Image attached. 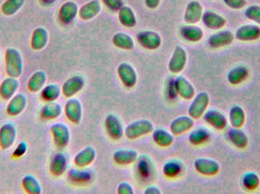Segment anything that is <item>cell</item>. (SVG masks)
Returning a JSON list of instances; mask_svg holds the SVG:
<instances>
[{
    "instance_id": "1",
    "label": "cell",
    "mask_w": 260,
    "mask_h": 194,
    "mask_svg": "<svg viewBox=\"0 0 260 194\" xmlns=\"http://www.w3.org/2000/svg\"><path fill=\"white\" fill-rule=\"evenodd\" d=\"M6 74L9 77H19L22 74L24 68L23 58L19 50L9 48L5 53Z\"/></svg>"
},
{
    "instance_id": "2",
    "label": "cell",
    "mask_w": 260,
    "mask_h": 194,
    "mask_svg": "<svg viewBox=\"0 0 260 194\" xmlns=\"http://www.w3.org/2000/svg\"><path fill=\"white\" fill-rule=\"evenodd\" d=\"M154 131V125L148 119L134 121L126 126L124 130L126 137L129 140H136L147 135Z\"/></svg>"
},
{
    "instance_id": "3",
    "label": "cell",
    "mask_w": 260,
    "mask_h": 194,
    "mask_svg": "<svg viewBox=\"0 0 260 194\" xmlns=\"http://www.w3.org/2000/svg\"><path fill=\"white\" fill-rule=\"evenodd\" d=\"M209 104V94L202 91L192 98V101L188 108V114L193 119H200L206 112Z\"/></svg>"
},
{
    "instance_id": "4",
    "label": "cell",
    "mask_w": 260,
    "mask_h": 194,
    "mask_svg": "<svg viewBox=\"0 0 260 194\" xmlns=\"http://www.w3.org/2000/svg\"><path fill=\"white\" fill-rule=\"evenodd\" d=\"M55 145L59 149H64L70 141V130L66 124L57 122L50 128Z\"/></svg>"
},
{
    "instance_id": "5",
    "label": "cell",
    "mask_w": 260,
    "mask_h": 194,
    "mask_svg": "<svg viewBox=\"0 0 260 194\" xmlns=\"http://www.w3.org/2000/svg\"><path fill=\"white\" fill-rule=\"evenodd\" d=\"M187 62V54L184 49L177 46L168 63V69L173 74H178L184 69Z\"/></svg>"
},
{
    "instance_id": "6",
    "label": "cell",
    "mask_w": 260,
    "mask_h": 194,
    "mask_svg": "<svg viewBox=\"0 0 260 194\" xmlns=\"http://www.w3.org/2000/svg\"><path fill=\"white\" fill-rule=\"evenodd\" d=\"M194 168L198 173L205 176H214L217 175L220 170V166L218 162L212 159L203 157L195 160Z\"/></svg>"
},
{
    "instance_id": "7",
    "label": "cell",
    "mask_w": 260,
    "mask_h": 194,
    "mask_svg": "<svg viewBox=\"0 0 260 194\" xmlns=\"http://www.w3.org/2000/svg\"><path fill=\"white\" fill-rule=\"evenodd\" d=\"M105 128L109 137L113 140H120L124 134V128L120 119L116 114H110L105 119Z\"/></svg>"
},
{
    "instance_id": "8",
    "label": "cell",
    "mask_w": 260,
    "mask_h": 194,
    "mask_svg": "<svg viewBox=\"0 0 260 194\" xmlns=\"http://www.w3.org/2000/svg\"><path fill=\"white\" fill-rule=\"evenodd\" d=\"M117 74L123 85L127 88H134L137 83V73L129 63L123 62L117 68Z\"/></svg>"
},
{
    "instance_id": "9",
    "label": "cell",
    "mask_w": 260,
    "mask_h": 194,
    "mask_svg": "<svg viewBox=\"0 0 260 194\" xmlns=\"http://www.w3.org/2000/svg\"><path fill=\"white\" fill-rule=\"evenodd\" d=\"M85 85V82L83 77L81 75L73 76L64 82L61 91L64 97L72 98L79 94L83 89Z\"/></svg>"
},
{
    "instance_id": "10",
    "label": "cell",
    "mask_w": 260,
    "mask_h": 194,
    "mask_svg": "<svg viewBox=\"0 0 260 194\" xmlns=\"http://www.w3.org/2000/svg\"><path fill=\"white\" fill-rule=\"evenodd\" d=\"M203 116L205 122L215 129L222 131L227 128V118L218 110L215 108L206 110Z\"/></svg>"
},
{
    "instance_id": "11",
    "label": "cell",
    "mask_w": 260,
    "mask_h": 194,
    "mask_svg": "<svg viewBox=\"0 0 260 194\" xmlns=\"http://www.w3.org/2000/svg\"><path fill=\"white\" fill-rule=\"evenodd\" d=\"M67 119L75 125L80 123L82 117V105L80 101L76 98H70L64 108Z\"/></svg>"
},
{
    "instance_id": "12",
    "label": "cell",
    "mask_w": 260,
    "mask_h": 194,
    "mask_svg": "<svg viewBox=\"0 0 260 194\" xmlns=\"http://www.w3.org/2000/svg\"><path fill=\"white\" fill-rule=\"evenodd\" d=\"M235 37L242 42L255 41L260 37V27L256 24H244L237 29Z\"/></svg>"
},
{
    "instance_id": "13",
    "label": "cell",
    "mask_w": 260,
    "mask_h": 194,
    "mask_svg": "<svg viewBox=\"0 0 260 194\" xmlns=\"http://www.w3.org/2000/svg\"><path fill=\"white\" fill-rule=\"evenodd\" d=\"M17 137V130L12 123H6L0 128V147L8 149L15 143Z\"/></svg>"
},
{
    "instance_id": "14",
    "label": "cell",
    "mask_w": 260,
    "mask_h": 194,
    "mask_svg": "<svg viewBox=\"0 0 260 194\" xmlns=\"http://www.w3.org/2000/svg\"><path fill=\"white\" fill-rule=\"evenodd\" d=\"M174 90L180 97L186 100L192 99L196 94L193 85L183 76H179L174 81Z\"/></svg>"
},
{
    "instance_id": "15",
    "label": "cell",
    "mask_w": 260,
    "mask_h": 194,
    "mask_svg": "<svg viewBox=\"0 0 260 194\" xmlns=\"http://www.w3.org/2000/svg\"><path fill=\"white\" fill-rule=\"evenodd\" d=\"M234 38L235 36L230 30H220L209 36L208 44L211 48L219 49L230 45Z\"/></svg>"
},
{
    "instance_id": "16",
    "label": "cell",
    "mask_w": 260,
    "mask_h": 194,
    "mask_svg": "<svg viewBox=\"0 0 260 194\" xmlns=\"http://www.w3.org/2000/svg\"><path fill=\"white\" fill-rule=\"evenodd\" d=\"M194 119L189 115H182L176 118L170 125V131L174 135H181L192 129Z\"/></svg>"
},
{
    "instance_id": "17",
    "label": "cell",
    "mask_w": 260,
    "mask_h": 194,
    "mask_svg": "<svg viewBox=\"0 0 260 194\" xmlns=\"http://www.w3.org/2000/svg\"><path fill=\"white\" fill-rule=\"evenodd\" d=\"M138 42L147 50H154L158 48L161 44V39L155 32L143 31L137 35Z\"/></svg>"
},
{
    "instance_id": "18",
    "label": "cell",
    "mask_w": 260,
    "mask_h": 194,
    "mask_svg": "<svg viewBox=\"0 0 260 194\" xmlns=\"http://www.w3.org/2000/svg\"><path fill=\"white\" fill-rule=\"evenodd\" d=\"M27 99L23 94H15L9 99L6 112L10 116H18L24 111L27 106Z\"/></svg>"
},
{
    "instance_id": "19",
    "label": "cell",
    "mask_w": 260,
    "mask_h": 194,
    "mask_svg": "<svg viewBox=\"0 0 260 194\" xmlns=\"http://www.w3.org/2000/svg\"><path fill=\"white\" fill-rule=\"evenodd\" d=\"M20 83L18 79L8 77L2 82L0 85V97L3 100H9L16 94L19 88Z\"/></svg>"
},
{
    "instance_id": "20",
    "label": "cell",
    "mask_w": 260,
    "mask_h": 194,
    "mask_svg": "<svg viewBox=\"0 0 260 194\" xmlns=\"http://www.w3.org/2000/svg\"><path fill=\"white\" fill-rule=\"evenodd\" d=\"M96 150L93 146H87L79 151L74 158V163L78 168L88 167L95 160Z\"/></svg>"
},
{
    "instance_id": "21",
    "label": "cell",
    "mask_w": 260,
    "mask_h": 194,
    "mask_svg": "<svg viewBox=\"0 0 260 194\" xmlns=\"http://www.w3.org/2000/svg\"><path fill=\"white\" fill-rule=\"evenodd\" d=\"M227 138L229 141L239 149H244L248 145V137L244 131L240 128H229L226 133Z\"/></svg>"
},
{
    "instance_id": "22",
    "label": "cell",
    "mask_w": 260,
    "mask_h": 194,
    "mask_svg": "<svg viewBox=\"0 0 260 194\" xmlns=\"http://www.w3.org/2000/svg\"><path fill=\"white\" fill-rule=\"evenodd\" d=\"M68 167V160L63 152H58L52 158L50 165V171L52 175L60 177L65 173Z\"/></svg>"
},
{
    "instance_id": "23",
    "label": "cell",
    "mask_w": 260,
    "mask_h": 194,
    "mask_svg": "<svg viewBox=\"0 0 260 194\" xmlns=\"http://www.w3.org/2000/svg\"><path fill=\"white\" fill-rule=\"evenodd\" d=\"M202 21L204 25L211 30H220L226 24V20L222 16L211 11L203 14Z\"/></svg>"
},
{
    "instance_id": "24",
    "label": "cell",
    "mask_w": 260,
    "mask_h": 194,
    "mask_svg": "<svg viewBox=\"0 0 260 194\" xmlns=\"http://www.w3.org/2000/svg\"><path fill=\"white\" fill-rule=\"evenodd\" d=\"M49 41V33L44 27H39L34 30L30 40V47L34 50L39 51L45 48Z\"/></svg>"
},
{
    "instance_id": "25",
    "label": "cell",
    "mask_w": 260,
    "mask_h": 194,
    "mask_svg": "<svg viewBox=\"0 0 260 194\" xmlns=\"http://www.w3.org/2000/svg\"><path fill=\"white\" fill-rule=\"evenodd\" d=\"M114 161L120 166H127L137 161L138 152L135 149H121L115 151L113 155Z\"/></svg>"
},
{
    "instance_id": "26",
    "label": "cell",
    "mask_w": 260,
    "mask_h": 194,
    "mask_svg": "<svg viewBox=\"0 0 260 194\" xmlns=\"http://www.w3.org/2000/svg\"><path fill=\"white\" fill-rule=\"evenodd\" d=\"M78 13V6L73 2H67L62 5L59 11V21L64 24L73 22Z\"/></svg>"
},
{
    "instance_id": "27",
    "label": "cell",
    "mask_w": 260,
    "mask_h": 194,
    "mask_svg": "<svg viewBox=\"0 0 260 194\" xmlns=\"http://www.w3.org/2000/svg\"><path fill=\"white\" fill-rule=\"evenodd\" d=\"M203 7L200 3L192 1L188 4L184 15V20L186 23L194 24L199 22L203 16Z\"/></svg>"
},
{
    "instance_id": "28",
    "label": "cell",
    "mask_w": 260,
    "mask_h": 194,
    "mask_svg": "<svg viewBox=\"0 0 260 194\" xmlns=\"http://www.w3.org/2000/svg\"><path fill=\"white\" fill-rule=\"evenodd\" d=\"M62 107L59 102H48L41 108L40 114L44 120H54L61 115Z\"/></svg>"
},
{
    "instance_id": "29",
    "label": "cell",
    "mask_w": 260,
    "mask_h": 194,
    "mask_svg": "<svg viewBox=\"0 0 260 194\" xmlns=\"http://www.w3.org/2000/svg\"><path fill=\"white\" fill-rule=\"evenodd\" d=\"M46 82H47L46 73L43 71H36L30 76L27 82V89L31 93L39 92L45 86Z\"/></svg>"
},
{
    "instance_id": "30",
    "label": "cell",
    "mask_w": 260,
    "mask_h": 194,
    "mask_svg": "<svg viewBox=\"0 0 260 194\" xmlns=\"http://www.w3.org/2000/svg\"><path fill=\"white\" fill-rule=\"evenodd\" d=\"M152 139L153 141L158 146L168 147L174 143V137L172 133L163 128H158L153 131Z\"/></svg>"
},
{
    "instance_id": "31",
    "label": "cell",
    "mask_w": 260,
    "mask_h": 194,
    "mask_svg": "<svg viewBox=\"0 0 260 194\" xmlns=\"http://www.w3.org/2000/svg\"><path fill=\"white\" fill-rule=\"evenodd\" d=\"M249 71L245 66L235 67L228 74V82L232 85H238L247 80Z\"/></svg>"
},
{
    "instance_id": "32",
    "label": "cell",
    "mask_w": 260,
    "mask_h": 194,
    "mask_svg": "<svg viewBox=\"0 0 260 194\" xmlns=\"http://www.w3.org/2000/svg\"><path fill=\"white\" fill-rule=\"evenodd\" d=\"M181 36L186 41L189 42H199L203 39V30L200 27L189 24L182 27L180 30Z\"/></svg>"
},
{
    "instance_id": "33",
    "label": "cell",
    "mask_w": 260,
    "mask_h": 194,
    "mask_svg": "<svg viewBox=\"0 0 260 194\" xmlns=\"http://www.w3.org/2000/svg\"><path fill=\"white\" fill-rule=\"evenodd\" d=\"M245 111L240 105H234L229 111V122L233 128H241L245 123Z\"/></svg>"
},
{
    "instance_id": "34",
    "label": "cell",
    "mask_w": 260,
    "mask_h": 194,
    "mask_svg": "<svg viewBox=\"0 0 260 194\" xmlns=\"http://www.w3.org/2000/svg\"><path fill=\"white\" fill-rule=\"evenodd\" d=\"M100 11L101 5L99 2L98 0H92L81 8L79 15L81 19L87 21L94 18Z\"/></svg>"
},
{
    "instance_id": "35",
    "label": "cell",
    "mask_w": 260,
    "mask_h": 194,
    "mask_svg": "<svg viewBox=\"0 0 260 194\" xmlns=\"http://www.w3.org/2000/svg\"><path fill=\"white\" fill-rule=\"evenodd\" d=\"M21 185L24 191L28 194H40L42 193V186L36 177L27 175L22 178Z\"/></svg>"
},
{
    "instance_id": "36",
    "label": "cell",
    "mask_w": 260,
    "mask_h": 194,
    "mask_svg": "<svg viewBox=\"0 0 260 194\" xmlns=\"http://www.w3.org/2000/svg\"><path fill=\"white\" fill-rule=\"evenodd\" d=\"M210 137V131L205 127H197L189 135V141L191 144L199 146L206 143Z\"/></svg>"
},
{
    "instance_id": "37",
    "label": "cell",
    "mask_w": 260,
    "mask_h": 194,
    "mask_svg": "<svg viewBox=\"0 0 260 194\" xmlns=\"http://www.w3.org/2000/svg\"><path fill=\"white\" fill-rule=\"evenodd\" d=\"M61 92L62 91L57 85L50 84V85H46L41 90V96L46 102H54L60 97Z\"/></svg>"
},
{
    "instance_id": "38",
    "label": "cell",
    "mask_w": 260,
    "mask_h": 194,
    "mask_svg": "<svg viewBox=\"0 0 260 194\" xmlns=\"http://www.w3.org/2000/svg\"><path fill=\"white\" fill-rule=\"evenodd\" d=\"M24 3L25 0H6L2 5V12L6 16H12L24 6Z\"/></svg>"
},
{
    "instance_id": "39",
    "label": "cell",
    "mask_w": 260,
    "mask_h": 194,
    "mask_svg": "<svg viewBox=\"0 0 260 194\" xmlns=\"http://www.w3.org/2000/svg\"><path fill=\"white\" fill-rule=\"evenodd\" d=\"M112 41L115 47L122 50H129L134 47V41L127 33H116L113 37Z\"/></svg>"
},
{
    "instance_id": "40",
    "label": "cell",
    "mask_w": 260,
    "mask_h": 194,
    "mask_svg": "<svg viewBox=\"0 0 260 194\" xmlns=\"http://www.w3.org/2000/svg\"><path fill=\"white\" fill-rule=\"evenodd\" d=\"M69 178L73 182L85 183L91 179L92 175L90 171L82 169V168L71 169L69 171Z\"/></svg>"
},
{
    "instance_id": "41",
    "label": "cell",
    "mask_w": 260,
    "mask_h": 194,
    "mask_svg": "<svg viewBox=\"0 0 260 194\" xmlns=\"http://www.w3.org/2000/svg\"><path fill=\"white\" fill-rule=\"evenodd\" d=\"M119 20L125 27H134L136 24V16L134 12L129 7L123 6L119 12Z\"/></svg>"
},
{
    "instance_id": "42",
    "label": "cell",
    "mask_w": 260,
    "mask_h": 194,
    "mask_svg": "<svg viewBox=\"0 0 260 194\" xmlns=\"http://www.w3.org/2000/svg\"><path fill=\"white\" fill-rule=\"evenodd\" d=\"M260 178L255 172H247L242 177V185L247 190H254L259 187Z\"/></svg>"
},
{
    "instance_id": "43",
    "label": "cell",
    "mask_w": 260,
    "mask_h": 194,
    "mask_svg": "<svg viewBox=\"0 0 260 194\" xmlns=\"http://www.w3.org/2000/svg\"><path fill=\"white\" fill-rule=\"evenodd\" d=\"M183 171L182 165L176 160H171L163 166V173L168 178H173L180 175Z\"/></svg>"
},
{
    "instance_id": "44",
    "label": "cell",
    "mask_w": 260,
    "mask_h": 194,
    "mask_svg": "<svg viewBox=\"0 0 260 194\" xmlns=\"http://www.w3.org/2000/svg\"><path fill=\"white\" fill-rule=\"evenodd\" d=\"M138 170L139 173L142 175V177L148 178L151 174V163L149 157H141L138 163Z\"/></svg>"
},
{
    "instance_id": "45",
    "label": "cell",
    "mask_w": 260,
    "mask_h": 194,
    "mask_svg": "<svg viewBox=\"0 0 260 194\" xmlns=\"http://www.w3.org/2000/svg\"><path fill=\"white\" fill-rule=\"evenodd\" d=\"M244 15L247 18H248L250 21H253L256 24H259L260 25V6H256V5H253V6H249L247 8Z\"/></svg>"
},
{
    "instance_id": "46",
    "label": "cell",
    "mask_w": 260,
    "mask_h": 194,
    "mask_svg": "<svg viewBox=\"0 0 260 194\" xmlns=\"http://www.w3.org/2000/svg\"><path fill=\"white\" fill-rule=\"evenodd\" d=\"M27 151V144L26 142L22 141L18 143V146L15 147V149H14L13 153H12V157L14 158H21V157H24L25 155L26 152Z\"/></svg>"
},
{
    "instance_id": "47",
    "label": "cell",
    "mask_w": 260,
    "mask_h": 194,
    "mask_svg": "<svg viewBox=\"0 0 260 194\" xmlns=\"http://www.w3.org/2000/svg\"><path fill=\"white\" fill-rule=\"evenodd\" d=\"M228 7L232 9H241L247 4L246 0H223Z\"/></svg>"
},
{
    "instance_id": "48",
    "label": "cell",
    "mask_w": 260,
    "mask_h": 194,
    "mask_svg": "<svg viewBox=\"0 0 260 194\" xmlns=\"http://www.w3.org/2000/svg\"><path fill=\"white\" fill-rule=\"evenodd\" d=\"M117 193L120 194H134L133 186L128 182H121L117 187Z\"/></svg>"
},
{
    "instance_id": "49",
    "label": "cell",
    "mask_w": 260,
    "mask_h": 194,
    "mask_svg": "<svg viewBox=\"0 0 260 194\" xmlns=\"http://www.w3.org/2000/svg\"><path fill=\"white\" fill-rule=\"evenodd\" d=\"M103 2L111 10H118L123 7L122 0H103Z\"/></svg>"
},
{
    "instance_id": "50",
    "label": "cell",
    "mask_w": 260,
    "mask_h": 194,
    "mask_svg": "<svg viewBox=\"0 0 260 194\" xmlns=\"http://www.w3.org/2000/svg\"><path fill=\"white\" fill-rule=\"evenodd\" d=\"M144 193L160 194L161 193V190H160V189H159V187H157V186H149V187H147L146 188H145Z\"/></svg>"
},
{
    "instance_id": "51",
    "label": "cell",
    "mask_w": 260,
    "mask_h": 194,
    "mask_svg": "<svg viewBox=\"0 0 260 194\" xmlns=\"http://www.w3.org/2000/svg\"><path fill=\"white\" fill-rule=\"evenodd\" d=\"M147 7L150 9H156L160 3V0H145Z\"/></svg>"
},
{
    "instance_id": "52",
    "label": "cell",
    "mask_w": 260,
    "mask_h": 194,
    "mask_svg": "<svg viewBox=\"0 0 260 194\" xmlns=\"http://www.w3.org/2000/svg\"><path fill=\"white\" fill-rule=\"evenodd\" d=\"M41 2H42L44 5L50 6V5H53V3H56V0H41Z\"/></svg>"
},
{
    "instance_id": "53",
    "label": "cell",
    "mask_w": 260,
    "mask_h": 194,
    "mask_svg": "<svg viewBox=\"0 0 260 194\" xmlns=\"http://www.w3.org/2000/svg\"><path fill=\"white\" fill-rule=\"evenodd\" d=\"M0 58H1V53H0Z\"/></svg>"
}]
</instances>
